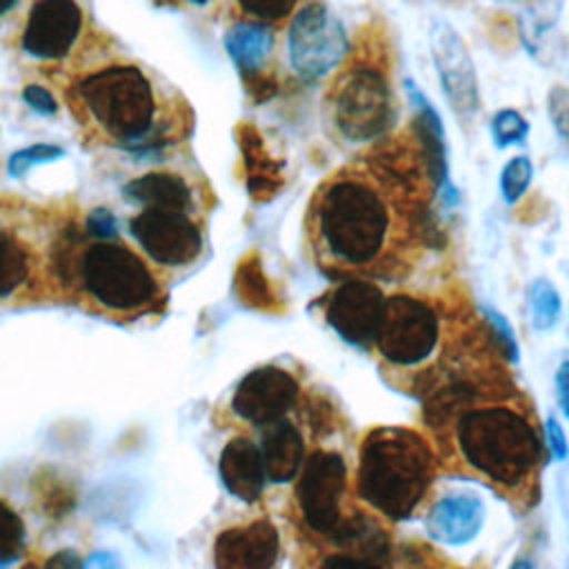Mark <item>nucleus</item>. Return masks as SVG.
<instances>
[{
	"mask_svg": "<svg viewBox=\"0 0 569 569\" xmlns=\"http://www.w3.org/2000/svg\"><path fill=\"white\" fill-rule=\"evenodd\" d=\"M313 233L320 253L340 269H369L391 249L396 211L391 196L367 171L329 178L313 200Z\"/></svg>",
	"mask_w": 569,
	"mask_h": 569,
	"instance_id": "1",
	"label": "nucleus"
},
{
	"mask_svg": "<svg viewBox=\"0 0 569 569\" xmlns=\"http://www.w3.org/2000/svg\"><path fill=\"white\" fill-rule=\"evenodd\" d=\"M449 429L460 462L493 489L520 496L536 482L545 445L522 409L485 396L467 405Z\"/></svg>",
	"mask_w": 569,
	"mask_h": 569,
	"instance_id": "2",
	"label": "nucleus"
},
{
	"mask_svg": "<svg viewBox=\"0 0 569 569\" xmlns=\"http://www.w3.org/2000/svg\"><path fill=\"white\" fill-rule=\"evenodd\" d=\"M436 476L429 440L400 425L373 427L360 445L358 496L389 520H407L427 498Z\"/></svg>",
	"mask_w": 569,
	"mask_h": 569,
	"instance_id": "3",
	"label": "nucleus"
},
{
	"mask_svg": "<svg viewBox=\"0 0 569 569\" xmlns=\"http://www.w3.org/2000/svg\"><path fill=\"white\" fill-rule=\"evenodd\" d=\"M78 96L96 124L131 151L151 133L156 96L140 69L116 64L93 71L78 82Z\"/></svg>",
	"mask_w": 569,
	"mask_h": 569,
	"instance_id": "4",
	"label": "nucleus"
},
{
	"mask_svg": "<svg viewBox=\"0 0 569 569\" xmlns=\"http://www.w3.org/2000/svg\"><path fill=\"white\" fill-rule=\"evenodd\" d=\"M80 278L89 296L113 311H138L158 298V282L144 260L111 240H100L84 251Z\"/></svg>",
	"mask_w": 569,
	"mask_h": 569,
	"instance_id": "5",
	"label": "nucleus"
},
{
	"mask_svg": "<svg viewBox=\"0 0 569 569\" xmlns=\"http://www.w3.org/2000/svg\"><path fill=\"white\" fill-rule=\"evenodd\" d=\"M333 122L351 142L382 138L396 122V100L387 73L371 62L349 67L333 87Z\"/></svg>",
	"mask_w": 569,
	"mask_h": 569,
	"instance_id": "6",
	"label": "nucleus"
},
{
	"mask_svg": "<svg viewBox=\"0 0 569 569\" xmlns=\"http://www.w3.org/2000/svg\"><path fill=\"white\" fill-rule=\"evenodd\" d=\"M440 342V318L420 298L396 293L385 300L376 333L378 353L393 367H418L433 356Z\"/></svg>",
	"mask_w": 569,
	"mask_h": 569,
	"instance_id": "7",
	"label": "nucleus"
},
{
	"mask_svg": "<svg viewBox=\"0 0 569 569\" xmlns=\"http://www.w3.org/2000/svg\"><path fill=\"white\" fill-rule=\"evenodd\" d=\"M287 53L302 80H322L349 53V36L340 18L322 2H309L289 22Z\"/></svg>",
	"mask_w": 569,
	"mask_h": 569,
	"instance_id": "8",
	"label": "nucleus"
},
{
	"mask_svg": "<svg viewBox=\"0 0 569 569\" xmlns=\"http://www.w3.org/2000/svg\"><path fill=\"white\" fill-rule=\"evenodd\" d=\"M347 491V465L338 451H313L300 471L298 505L305 522L322 533L333 536L342 522V498Z\"/></svg>",
	"mask_w": 569,
	"mask_h": 569,
	"instance_id": "9",
	"label": "nucleus"
},
{
	"mask_svg": "<svg viewBox=\"0 0 569 569\" xmlns=\"http://www.w3.org/2000/svg\"><path fill=\"white\" fill-rule=\"evenodd\" d=\"M431 62L440 82V89L460 120H471L480 109V82L471 53L447 20H433L429 29Z\"/></svg>",
	"mask_w": 569,
	"mask_h": 569,
	"instance_id": "10",
	"label": "nucleus"
},
{
	"mask_svg": "<svg viewBox=\"0 0 569 569\" xmlns=\"http://www.w3.org/2000/svg\"><path fill=\"white\" fill-rule=\"evenodd\" d=\"M129 231L151 260L167 267L189 264L202 249V233L182 209L142 207Z\"/></svg>",
	"mask_w": 569,
	"mask_h": 569,
	"instance_id": "11",
	"label": "nucleus"
},
{
	"mask_svg": "<svg viewBox=\"0 0 569 569\" xmlns=\"http://www.w3.org/2000/svg\"><path fill=\"white\" fill-rule=\"evenodd\" d=\"M405 91L409 98V107L413 111V136L416 144L425 164V171L433 184V191L445 209H453L460 204V191L451 178V162H449V142L442 118L431 102V98L422 91V87L407 78Z\"/></svg>",
	"mask_w": 569,
	"mask_h": 569,
	"instance_id": "12",
	"label": "nucleus"
},
{
	"mask_svg": "<svg viewBox=\"0 0 569 569\" xmlns=\"http://www.w3.org/2000/svg\"><path fill=\"white\" fill-rule=\"evenodd\" d=\"M385 300V293L373 282L347 280L327 300V322L345 342L367 349L376 342Z\"/></svg>",
	"mask_w": 569,
	"mask_h": 569,
	"instance_id": "13",
	"label": "nucleus"
},
{
	"mask_svg": "<svg viewBox=\"0 0 569 569\" xmlns=\"http://www.w3.org/2000/svg\"><path fill=\"white\" fill-rule=\"evenodd\" d=\"M298 380L273 365L249 371L233 391L231 409L247 422L269 425L280 420L298 400Z\"/></svg>",
	"mask_w": 569,
	"mask_h": 569,
	"instance_id": "14",
	"label": "nucleus"
},
{
	"mask_svg": "<svg viewBox=\"0 0 569 569\" xmlns=\"http://www.w3.org/2000/svg\"><path fill=\"white\" fill-rule=\"evenodd\" d=\"M82 11L76 0H38L22 29V51L38 60H60L76 44Z\"/></svg>",
	"mask_w": 569,
	"mask_h": 569,
	"instance_id": "15",
	"label": "nucleus"
},
{
	"mask_svg": "<svg viewBox=\"0 0 569 569\" xmlns=\"http://www.w3.org/2000/svg\"><path fill=\"white\" fill-rule=\"evenodd\" d=\"M278 553L280 536L269 520L224 529L213 545V562L220 569H269Z\"/></svg>",
	"mask_w": 569,
	"mask_h": 569,
	"instance_id": "16",
	"label": "nucleus"
},
{
	"mask_svg": "<svg viewBox=\"0 0 569 569\" xmlns=\"http://www.w3.org/2000/svg\"><path fill=\"white\" fill-rule=\"evenodd\" d=\"M487 520L485 500L476 493L451 491L431 502L425 529L431 540L445 547H465L478 538Z\"/></svg>",
	"mask_w": 569,
	"mask_h": 569,
	"instance_id": "17",
	"label": "nucleus"
},
{
	"mask_svg": "<svg viewBox=\"0 0 569 569\" xmlns=\"http://www.w3.org/2000/svg\"><path fill=\"white\" fill-rule=\"evenodd\" d=\"M218 471L227 491L238 500L256 502L260 498L267 480L260 445L242 436L229 440L220 453Z\"/></svg>",
	"mask_w": 569,
	"mask_h": 569,
	"instance_id": "18",
	"label": "nucleus"
},
{
	"mask_svg": "<svg viewBox=\"0 0 569 569\" xmlns=\"http://www.w3.org/2000/svg\"><path fill=\"white\" fill-rule=\"evenodd\" d=\"M331 540L362 562V567H385L391 562V540L385 527L367 513L345 516Z\"/></svg>",
	"mask_w": 569,
	"mask_h": 569,
	"instance_id": "19",
	"label": "nucleus"
},
{
	"mask_svg": "<svg viewBox=\"0 0 569 569\" xmlns=\"http://www.w3.org/2000/svg\"><path fill=\"white\" fill-rule=\"evenodd\" d=\"M260 453L264 460L267 480L284 485L293 480L305 465V440L291 422L280 418L264 425Z\"/></svg>",
	"mask_w": 569,
	"mask_h": 569,
	"instance_id": "20",
	"label": "nucleus"
},
{
	"mask_svg": "<svg viewBox=\"0 0 569 569\" xmlns=\"http://www.w3.org/2000/svg\"><path fill=\"white\" fill-rule=\"evenodd\" d=\"M127 200L142 207H164V209H182L187 211L191 204V191L187 182L167 171L144 173L122 187Z\"/></svg>",
	"mask_w": 569,
	"mask_h": 569,
	"instance_id": "21",
	"label": "nucleus"
},
{
	"mask_svg": "<svg viewBox=\"0 0 569 569\" xmlns=\"http://www.w3.org/2000/svg\"><path fill=\"white\" fill-rule=\"evenodd\" d=\"M224 47L242 71H258L269 58L273 33L264 22H236L224 33Z\"/></svg>",
	"mask_w": 569,
	"mask_h": 569,
	"instance_id": "22",
	"label": "nucleus"
},
{
	"mask_svg": "<svg viewBox=\"0 0 569 569\" xmlns=\"http://www.w3.org/2000/svg\"><path fill=\"white\" fill-rule=\"evenodd\" d=\"M529 320L536 331H551L562 318V296L553 280L540 276L527 287Z\"/></svg>",
	"mask_w": 569,
	"mask_h": 569,
	"instance_id": "23",
	"label": "nucleus"
},
{
	"mask_svg": "<svg viewBox=\"0 0 569 569\" xmlns=\"http://www.w3.org/2000/svg\"><path fill=\"white\" fill-rule=\"evenodd\" d=\"M558 11H551L549 4H540L529 9L522 18H520V40L525 44V49L529 51L531 58L542 60L545 56V44L551 36V31L556 29L558 22Z\"/></svg>",
	"mask_w": 569,
	"mask_h": 569,
	"instance_id": "24",
	"label": "nucleus"
},
{
	"mask_svg": "<svg viewBox=\"0 0 569 569\" xmlns=\"http://www.w3.org/2000/svg\"><path fill=\"white\" fill-rule=\"evenodd\" d=\"M27 251L13 236L0 231V298L13 293L27 280Z\"/></svg>",
	"mask_w": 569,
	"mask_h": 569,
	"instance_id": "25",
	"label": "nucleus"
},
{
	"mask_svg": "<svg viewBox=\"0 0 569 569\" xmlns=\"http://www.w3.org/2000/svg\"><path fill=\"white\" fill-rule=\"evenodd\" d=\"M533 180V162L529 156H511L498 176V191L505 204L513 207L529 191Z\"/></svg>",
	"mask_w": 569,
	"mask_h": 569,
	"instance_id": "26",
	"label": "nucleus"
},
{
	"mask_svg": "<svg viewBox=\"0 0 569 569\" xmlns=\"http://www.w3.org/2000/svg\"><path fill=\"white\" fill-rule=\"evenodd\" d=\"M478 311H480L482 322L487 327V333L493 340L500 356L507 362L518 365L520 362V342H518V336H516V329H513L511 320L500 309H496L491 305H480Z\"/></svg>",
	"mask_w": 569,
	"mask_h": 569,
	"instance_id": "27",
	"label": "nucleus"
},
{
	"mask_svg": "<svg viewBox=\"0 0 569 569\" xmlns=\"http://www.w3.org/2000/svg\"><path fill=\"white\" fill-rule=\"evenodd\" d=\"M531 124L529 120L513 107H502L493 111L489 120V133L496 149H509L516 144H525L529 138Z\"/></svg>",
	"mask_w": 569,
	"mask_h": 569,
	"instance_id": "28",
	"label": "nucleus"
},
{
	"mask_svg": "<svg viewBox=\"0 0 569 569\" xmlns=\"http://www.w3.org/2000/svg\"><path fill=\"white\" fill-rule=\"evenodd\" d=\"M24 551V522L18 511L0 500V565L16 562Z\"/></svg>",
	"mask_w": 569,
	"mask_h": 569,
	"instance_id": "29",
	"label": "nucleus"
},
{
	"mask_svg": "<svg viewBox=\"0 0 569 569\" xmlns=\"http://www.w3.org/2000/svg\"><path fill=\"white\" fill-rule=\"evenodd\" d=\"M64 151L56 144H49V142H36L31 147H24V149H18L16 153L9 156V162H7V171L9 176L13 178H22L24 173H29L33 167L38 164H44V162H51V160H58Z\"/></svg>",
	"mask_w": 569,
	"mask_h": 569,
	"instance_id": "30",
	"label": "nucleus"
},
{
	"mask_svg": "<svg viewBox=\"0 0 569 569\" xmlns=\"http://www.w3.org/2000/svg\"><path fill=\"white\" fill-rule=\"evenodd\" d=\"M547 116L556 136L569 147V87L553 84L547 91Z\"/></svg>",
	"mask_w": 569,
	"mask_h": 569,
	"instance_id": "31",
	"label": "nucleus"
},
{
	"mask_svg": "<svg viewBox=\"0 0 569 569\" xmlns=\"http://www.w3.org/2000/svg\"><path fill=\"white\" fill-rule=\"evenodd\" d=\"M240 9L258 22H280L293 13L298 0H238Z\"/></svg>",
	"mask_w": 569,
	"mask_h": 569,
	"instance_id": "32",
	"label": "nucleus"
},
{
	"mask_svg": "<svg viewBox=\"0 0 569 569\" xmlns=\"http://www.w3.org/2000/svg\"><path fill=\"white\" fill-rule=\"evenodd\" d=\"M542 445L553 462H565L569 458V438L556 416H549L542 425Z\"/></svg>",
	"mask_w": 569,
	"mask_h": 569,
	"instance_id": "33",
	"label": "nucleus"
},
{
	"mask_svg": "<svg viewBox=\"0 0 569 569\" xmlns=\"http://www.w3.org/2000/svg\"><path fill=\"white\" fill-rule=\"evenodd\" d=\"M22 100L40 116H53L58 111V102L51 96L49 89L40 87V84H27L22 89Z\"/></svg>",
	"mask_w": 569,
	"mask_h": 569,
	"instance_id": "34",
	"label": "nucleus"
},
{
	"mask_svg": "<svg viewBox=\"0 0 569 569\" xmlns=\"http://www.w3.org/2000/svg\"><path fill=\"white\" fill-rule=\"evenodd\" d=\"M87 231L98 240H111L118 233V222L109 209H93L87 218Z\"/></svg>",
	"mask_w": 569,
	"mask_h": 569,
	"instance_id": "35",
	"label": "nucleus"
},
{
	"mask_svg": "<svg viewBox=\"0 0 569 569\" xmlns=\"http://www.w3.org/2000/svg\"><path fill=\"white\" fill-rule=\"evenodd\" d=\"M553 391H556V402L565 420H569V358H565L553 373Z\"/></svg>",
	"mask_w": 569,
	"mask_h": 569,
	"instance_id": "36",
	"label": "nucleus"
},
{
	"mask_svg": "<svg viewBox=\"0 0 569 569\" xmlns=\"http://www.w3.org/2000/svg\"><path fill=\"white\" fill-rule=\"evenodd\" d=\"M49 565H80L78 558H62V553H58L56 558L49 560Z\"/></svg>",
	"mask_w": 569,
	"mask_h": 569,
	"instance_id": "37",
	"label": "nucleus"
},
{
	"mask_svg": "<svg viewBox=\"0 0 569 569\" xmlns=\"http://www.w3.org/2000/svg\"><path fill=\"white\" fill-rule=\"evenodd\" d=\"M18 0H0V16H4L7 11H11L16 7Z\"/></svg>",
	"mask_w": 569,
	"mask_h": 569,
	"instance_id": "38",
	"label": "nucleus"
},
{
	"mask_svg": "<svg viewBox=\"0 0 569 569\" xmlns=\"http://www.w3.org/2000/svg\"><path fill=\"white\" fill-rule=\"evenodd\" d=\"M187 2H191V4H207L209 0H187Z\"/></svg>",
	"mask_w": 569,
	"mask_h": 569,
	"instance_id": "39",
	"label": "nucleus"
},
{
	"mask_svg": "<svg viewBox=\"0 0 569 569\" xmlns=\"http://www.w3.org/2000/svg\"><path fill=\"white\" fill-rule=\"evenodd\" d=\"M507 2H513V0H507Z\"/></svg>",
	"mask_w": 569,
	"mask_h": 569,
	"instance_id": "40",
	"label": "nucleus"
}]
</instances>
